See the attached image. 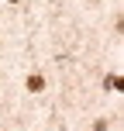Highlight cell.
<instances>
[{
	"mask_svg": "<svg viewBox=\"0 0 124 131\" xmlns=\"http://www.w3.org/2000/svg\"><path fill=\"white\" fill-rule=\"evenodd\" d=\"M41 86H45V79H41V76H31V79H28V90H41Z\"/></svg>",
	"mask_w": 124,
	"mask_h": 131,
	"instance_id": "cell-1",
	"label": "cell"
}]
</instances>
